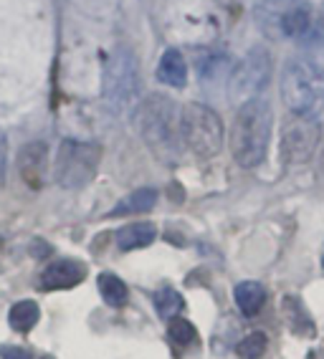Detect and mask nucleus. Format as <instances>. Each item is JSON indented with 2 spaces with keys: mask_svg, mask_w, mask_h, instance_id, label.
I'll list each match as a JSON object with an SVG mask.
<instances>
[{
  "mask_svg": "<svg viewBox=\"0 0 324 359\" xmlns=\"http://www.w3.org/2000/svg\"><path fill=\"white\" fill-rule=\"evenodd\" d=\"M271 127L274 111L266 99L259 97L241 104L234 119V129H231V152H234L236 165L256 167L264 162L269 142H271Z\"/></svg>",
  "mask_w": 324,
  "mask_h": 359,
  "instance_id": "obj_1",
  "label": "nucleus"
},
{
  "mask_svg": "<svg viewBox=\"0 0 324 359\" xmlns=\"http://www.w3.org/2000/svg\"><path fill=\"white\" fill-rule=\"evenodd\" d=\"M137 132L160 162H175L180 152V114L162 94H149L137 107Z\"/></svg>",
  "mask_w": 324,
  "mask_h": 359,
  "instance_id": "obj_2",
  "label": "nucleus"
},
{
  "mask_svg": "<svg viewBox=\"0 0 324 359\" xmlns=\"http://www.w3.org/2000/svg\"><path fill=\"white\" fill-rule=\"evenodd\" d=\"M281 99L294 116H314L324 109V69L306 56H294L281 71Z\"/></svg>",
  "mask_w": 324,
  "mask_h": 359,
  "instance_id": "obj_3",
  "label": "nucleus"
},
{
  "mask_svg": "<svg viewBox=\"0 0 324 359\" xmlns=\"http://www.w3.org/2000/svg\"><path fill=\"white\" fill-rule=\"evenodd\" d=\"M253 18L269 39H304L314 23L311 6L304 0H256Z\"/></svg>",
  "mask_w": 324,
  "mask_h": 359,
  "instance_id": "obj_4",
  "label": "nucleus"
},
{
  "mask_svg": "<svg viewBox=\"0 0 324 359\" xmlns=\"http://www.w3.org/2000/svg\"><path fill=\"white\" fill-rule=\"evenodd\" d=\"M102 94L107 109L114 114H127L140 99V66L130 48H117L107 61L102 81Z\"/></svg>",
  "mask_w": 324,
  "mask_h": 359,
  "instance_id": "obj_5",
  "label": "nucleus"
},
{
  "mask_svg": "<svg viewBox=\"0 0 324 359\" xmlns=\"http://www.w3.org/2000/svg\"><path fill=\"white\" fill-rule=\"evenodd\" d=\"M223 122L205 104H185L180 111V140L188 144V149L201 157L210 160L223 149Z\"/></svg>",
  "mask_w": 324,
  "mask_h": 359,
  "instance_id": "obj_6",
  "label": "nucleus"
},
{
  "mask_svg": "<svg viewBox=\"0 0 324 359\" xmlns=\"http://www.w3.org/2000/svg\"><path fill=\"white\" fill-rule=\"evenodd\" d=\"M102 147L97 142L64 140L53 162V177L64 190H81L97 177Z\"/></svg>",
  "mask_w": 324,
  "mask_h": 359,
  "instance_id": "obj_7",
  "label": "nucleus"
},
{
  "mask_svg": "<svg viewBox=\"0 0 324 359\" xmlns=\"http://www.w3.org/2000/svg\"><path fill=\"white\" fill-rule=\"evenodd\" d=\"M271 71H274V61L269 48L253 46L251 51L243 56V61L234 69L231 79H228V94H231V99L241 104L259 99L261 91L271 81Z\"/></svg>",
  "mask_w": 324,
  "mask_h": 359,
  "instance_id": "obj_8",
  "label": "nucleus"
},
{
  "mask_svg": "<svg viewBox=\"0 0 324 359\" xmlns=\"http://www.w3.org/2000/svg\"><path fill=\"white\" fill-rule=\"evenodd\" d=\"M319 137H322L319 119H314V116H292L284 124V135H281V160L289 162V165L309 162L319 147Z\"/></svg>",
  "mask_w": 324,
  "mask_h": 359,
  "instance_id": "obj_9",
  "label": "nucleus"
},
{
  "mask_svg": "<svg viewBox=\"0 0 324 359\" xmlns=\"http://www.w3.org/2000/svg\"><path fill=\"white\" fill-rule=\"evenodd\" d=\"M15 165H18L20 180L28 187L39 190L43 185L46 167H48V147H46V142H28V144H23Z\"/></svg>",
  "mask_w": 324,
  "mask_h": 359,
  "instance_id": "obj_10",
  "label": "nucleus"
},
{
  "mask_svg": "<svg viewBox=\"0 0 324 359\" xmlns=\"http://www.w3.org/2000/svg\"><path fill=\"white\" fill-rule=\"evenodd\" d=\"M86 278V266L74 258H61L53 261L48 269L41 273V289L43 291H64L74 289Z\"/></svg>",
  "mask_w": 324,
  "mask_h": 359,
  "instance_id": "obj_11",
  "label": "nucleus"
},
{
  "mask_svg": "<svg viewBox=\"0 0 324 359\" xmlns=\"http://www.w3.org/2000/svg\"><path fill=\"white\" fill-rule=\"evenodd\" d=\"M157 79L162 83H168L173 89H182L188 83V66H185V56L177 48H168L162 53L160 64H157Z\"/></svg>",
  "mask_w": 324,
  "mask_h": 359,
  "instance_id": "obj_12",
  "label": "nucleus"
},
{
  "mask_svg": "<svg viewBox=\"0 0 324 359\" xmlns=\"http://www.w3.org/2000/svg\"><path fill=\"white\" fill-rule=\"evenodd\" d=\"M157 203V190H135L127 198H122L117 205L109 210V218H117V215H140V212H149Z\"/></svg>",
  "mask_w": 324,
  "mask_h": 359,
  "instance_id": "obj_13",
  "label": "nucleus"
},
{
  "mask_svg": "<svg viewBox=\"0 0 324 359\" xmlns=\"http://www.w3.org/2000/svg\"><path fill=\"white\" fill-rule=\"evenodd\" d=\"M157 238V228L152 223H132L124 225L122 231L117 233V245L122 250H137V248H147L152 241Z\"/></svg>",
  "mask_w": 324,
  "mask_h": 359,
  "instance_id": "obj_14",
  "label": "nucleus"
},
{
  "mask_svg": "<svg viewBox=\"0 0 324 359\" xmlns=\"http://www.w3.org/2000/svg\"><path fill=\"white\" fill-rule=\"evenodd\" d=\"M236 296V304L238 309L243 311V316H256L264 309V302H266V291L259 281H243L236 286L234 291Z\"/></svg>",
  "mask_w": 324,
  "mask_h": 359,
  "instance_id": "obj_15",
  "label": "nucleus"
},
{
  "mask_svg": "<svg viewBox=\"0 0 324 359\" xmlns=\"http://www.w3.org/2000/svg\"><path fill=\"white\" fill-rule=\"evenodd\" d=\"M41 319V309L36 302L26 299V302H18L11 306V314H8V324L15 329L18 334H28Z\"/></svg>",
  "mask_w": 324,
  "mask_h": 359,
  "instance_id": "obj_16",
  "label": "nucleus"
},
{
  "mask_svg": "<svg viewBox=\"0 0 324 359\" xmlns=\"http://www.w3.org/2000/svg\"><path fill=\"white\" fill-rule=\"evenodd\" d=\"M99 294H102V299L109 306L119 309L127 304V296H130V291H127V286H124V281L119 276H114V273H99Z\"/></svg>",
  "mask_w": 324,
  "mask_h": 359,
  "instance_id": "obj_17",
  "label": "nucleus"
},
{
  "mask_svg": "<svg viewBox=\"0 0 324 359\" xmlns=\"http://www.w3.org/2000/svg\"><path fill=\"white\" fill-rule=\"evenodd\" d=\"M168 334L177 346H190V344H195V339H198L195 327L188 319H182V316H173V319H170Z\"/></svg>",
  "mask_w": 324,
  "mask_h": 359,
  "instance_id": "obj_18",
  "label": "nucleus"
},
{
  "mask_svg": "<svg viewBox=\"0 0 324 359\" xmlns=\"http://www.w3.org/2000/svg\"><path fill=\"white\" fill-rule=\"evenodd\" d=\"M155 306L162 319H173V316L180 314L182 296L177 294L175 289H162V291H157V296H155Z\"/></svg>",
  "mask_w": 324,
  "mask_h": 359,
  "instance_id": "obj_19",
  "label": "nucleus"
},
{
  "mask_svg": "<svg viewBox=\"0 0 324 359\" xmlns=\"http://www.w3.org/2000/svg\"><path fill=\"white\" fill-rule=\"evenodd\" d=\"M266 344H269V339H266L264 332H253L248 334L246 339H241L238 346H236V352H238L241 359H261L266 352Z\"/></svg>",
  "mask_w": 324,
  "mask_h": 359,
  "instance_id": "obj_20",
  "label": "nucleus"
},
{
  "mask_svg": "<svg viewBox=\"0 0 324 359\" xmlns=\"http://www.w3.org/2000/svg\"><path fill=\"white\" fill-rule=\"evenodd\" d=\"M0 359H33L23 346H0Z\"/></svg>",
  "mask_w": 324,
  "mask_h": 359,
  "instance_id": "obj_21",
  "label": "nucleus"
},
{
  "mask_svg": "<svg viewBox=\"0 0 324 359\" xmlns=\"http://www.w3.org/2000/svg\"><path fill=\"white\" fill-rule=\"evenodd\" d=\"M6 167H8V142L3 129H0V187L6 182Z\"/></svg>",
  "mask_w": 324,
  "mask_h": 359,
  "instance_id": "obj_22",
  "label": "nucleus"
},
{
  "mask_svg": "<svg viewBox=\"0 0 324 359\" xmlns=\"http://www.w3.org/2000/svg\"><path fill=\"white\" fill-rule=\"evenodd\" d=\"M319 167H322V172H324V152H322V162H319Z\"/></svg>",
  "mask_w": 324,
  "mask_h": 359,
  "instance_id": "obj_23",
  "label": "nucleus"
}]
</instances>
